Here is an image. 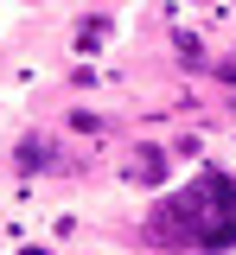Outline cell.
I'll return each mask as SVG.
<instances>
[{
  "mask_svg": "<svg viewBox=\"0 0 236 255\" xmlns=\"http://www.w3.org/2000/svg\"><path fill=\"white\" fill-rule=\"evenodd\" d=\"M147 243L179 255H224L236 249V179L230 172H198L192 185L153 204L147 217Z\"/></svg>",
  "mask_w": 236,
  "mask_h": 255,
  "instance_id": "cell-1",
  "label": "cell"
}]
</instances>
